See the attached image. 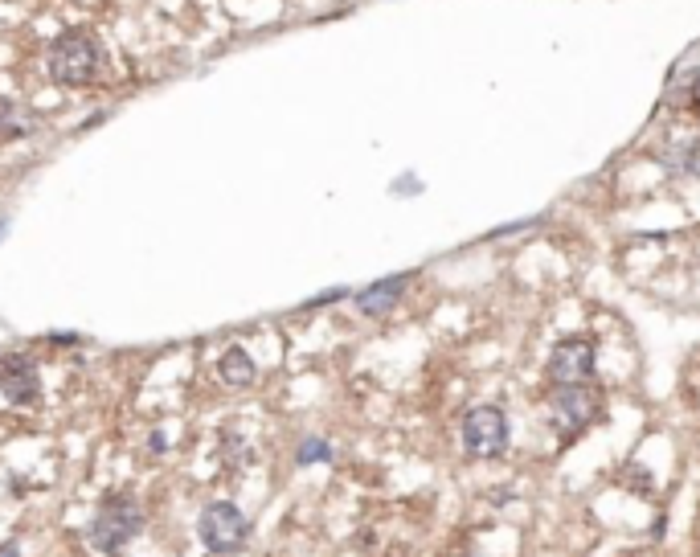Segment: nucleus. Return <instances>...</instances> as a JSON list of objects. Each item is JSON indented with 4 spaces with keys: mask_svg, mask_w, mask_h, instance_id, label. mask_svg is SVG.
<instances>
[{
    "mask_svg": "<svg viewBox=\"0 0 700 557\" xmlns=\"http://www.w3.org/2000/svg\"><path fill=\"white\" fill-rule=\"evenodd\" d=\"M46 70L50 78L58 82V87H91V82L99 78L103 70V50H99V41L95 37H86V33H62L50 41V50H46Z\"/></svg>",
    "mask_w": 700,
    "mask_h": 557,
    "instance_id": "nucleus-1",
    "label": "nucleus"
},
{
    "mask_svg": "<svg viewBox=\"0 0 700 557\" xmlns=\"http://www.w3.org/2000/svg\"><path fill=\"white\" fill-rule=\"evenodd\" d=\"M144 529V512L140 504L131 500V496H107L99 508H95V521L91 529H86V537H91V545L107 557L123 553L127 541H136Z\"/></svg>",
    "mask_w": 700,
    "mask_h": 557,
    "instance_id": "nucleus-2",
    "label": "nucleus"
},
{
    "mask_svg": "<svg viewBox=\"0 0 700 557\" xmlns=\"http://www.w3.org/2000/svg\"><path fill=\"white\" fill-rule=\"evenodd\" d=\"M512 443V422L500 406H475L463 418V451L471 459H500Z\"/></svg>",
    "mask_w": 700,
    "mask_h": 557,
    "instance_id": "nucleus-3",
    "label": "nucleus"
},
{
    "mask_svg": "<svg viewBox=\"0 0 700 557\" xmlns=\"http://www.w3.org/2000/svg\"><path fill=\"white\" fill-rule=\"evenodd\" d=\"M201 545L209 553H238L246 541H250V521H246V512L230 500H217L201 512Z\"/></svg>",
    "mask_w": 700,
    "mask_h": 557,
    "instance_id": "nucleus-4",
    "label": "nucleus"
},
{
    "mask_svg": "<svg viewBox=\"0 0 700 557\" xmlns=\"http://www.w3.org/2000/svg\"><path fill=\"white\" fill-rule=\"evenodd\" d=\"M598 418V390H590V381L582 385H557L549 398V422L557 435H578Z\"/></svg>",
    "mask_w": 700,
    "mask_h": 557,
    "instance_id": "nucleus-5",
    "label": "nucleus"
},
{
    "mask_svg": "<svg viewBox=\"0 0 700 557\" xmlns=\"http://www.w3.org/2000/svg\"><path fill=\"white\" fill-rule=\"evenodd\" d=\"M594 365H598V349L590 336H565L553 345L549 353V381L553 385H582L594 377Z\"/></svg>",
    "mask_w": 700,
    "mask_h": 557,
    "instance_id": "nucleus-6",
    "label": "nucleus"
},
{
    "mask_svg": "<svg viewBox=\"0 0 700 557\" xmlns=\"http://www.w3.org/2000/svg\"><path fill=\"white\" fill-rule=\"evenodd\" d=\"M0 394H5L13 406H37L41 402V377H37V365L25 353L0 357Z\"/></svg>",
    "mask_w": 700,
    "mask_h": 557,
    "instance_id": "nucleus-7",
    "label": "nucleus"
},
{
    "mask_svg": "<svg viewBox=\"0 0 700 557\" xmlns=\"http://www.w3.org/2000/svg\"><path fill=\"white\" fill-rule=\"evenodd\" d=\"M410 271H402V275H389V279H377V283H369V287H361L357 291V312L361 316H389L393 308L402 304V295H406V287H410Z\"/></svg>",
    "mask_w": 700,
    "mask_h": 557,
    "instance_id": "nucleus-8",
    "label": "nucleus"
},
{
    "mask_svg": "<svg viewBox=\"0 0 700 557\" xmlns=\"http://www.w3.org/2000/svg\"><path fill=\"white\" fill-rule=\"evenodd\" d=\"M660 164L676 177H700V140H672L660 148Z\"/></svg>",
    "mask_w": 700,
    "mask_h": 557,
    "instance_id": "nucleus-9",
    "label": "nucleus"
},
{
    "mask_svg": "<svg viewBox=\"0 0 700 557\" xmlns=\"http://www.w3.org/2000/svg\"><path fill=\"white\" fill-rule=\"evenodd\" d=\"M217 373H222V381L230 385V390H246V385H254V377H258L254 357L246 349H238V345H230L222 353V361H217Z\"/></svg>",
    "mask_w": 700,
    "mask_h": 557,
    "instance_id": "nucleus-10",
    "label": "nucleus"
},
{
    "mask_svg": "<svg viewBox=\"0 0 700 557\" xmlns=\"http://www.w3.org/2000/svg\"><path fill=\"white\" fill-rule=\"evenodd\" d=\"M295 463H299V467L332 463V447H328V439H303V443H299V451H295Z\"/></svg>",
    "mask_w": 700,
    "mask_h": 557,
    "instance_id": "nucleus-11",
    "label": "nucleus"
},
{
    "mask_svg": "<svg viewBox=\"0 0 700 557\" xmlns=\"http://www.w3.org/2000/svg\"><path fill=\"white\" fill-rule=\"evenodd\" d=\"M0 136H5V140H21V136H25V123L13 119V107L0 111Z\"/></svg>",
    "mask_w": 700,
    "mask_h": 557,
    "instance_id": "nucleus-12",
    "label": "nucleus"
},
{
    "mask_svg": "<svg viewBox=\"0 0 700 557\" xmlns=\"http://www.w3.org/2000/svg\"><path fill=\"white\" fill-rule=\"evenodd\" d=\"M688 99H692V103L700 107V70H696V74L688 78Z\"/></svg>",
    "mask_w": 700,
    "mask_h": 557,
    "instance_id": "nucleus-13",
    "label": "nucleus"
},
{
    "mask_svg": "<svg viewBox=\"0 0 700 557\" xmlns=\"http://www.w3.org/2000/svg\"><path fill=\"white\" fill-rule=\"evenodd\" d=\"M418 189H422V185H418L414 177H402L398 185H393V193H418Z\"/></svg>",
    "mask_w": 700,
    "mask_h": 557,
    "instance_id": "nucleus-14",
    "label": "nucleus"
},
{
    "mask_svg": "<svg viewBox=\"0 0 700 557\" xmlns=\"http://www.w3.org/2000/svg\"><path fill=\"white\" fill-rule=\"evenodd\" d=\"M0 557H21V545L17 541H5V545H0Z\"/></svg>",
    "mask_w": 700,
    "mask_h": 557,
    "instance_id": "nucleus-15",
    "label": "nucleus"
},
{
    "mask_svg": "<svg viewBox=\"0 0 700 557\" xmlns=\"http://www.w3.org/2000/svg\"><path fill=\"white\" fill-rule=\"evenodd\" d=\"M148 447H152V451H168V439H164V435H152Z\"/></svg>",
    "mask_w": 700,
    "mask_h": 557,
    "instance_id": "nucleus-16",
    "label": "nucleus"
},
{
    "mask_svg": "<svg viewBox=\"0 0 700 557\" xmlns=\"http://www.w3.org/2000/svg\"><path fill=\"white\" fill-rule=\"evenodd\" d=\"M0 238H5V222H0Z\"/></svg>",
    "mask_w": 700,
    "mask_h": 557,
    "instance_id": "nucleus-17",
    "label": "nucleus"
}]
</instances>
